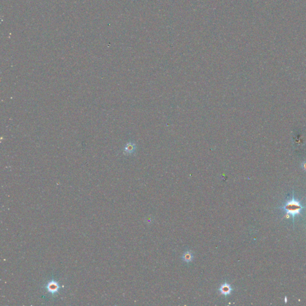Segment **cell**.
<instances>
[{
	"instance_id": "cell-1",
	"label": "cell",
	"mask_w": 306,
	"mask_h": 306,
	"mask_svg": "<svg viewBox=\"0 0 306 306\" xmlns=\"http://www.w3.org/2000/svg\"><path fill=\"white\" fill-rule=\"evenodd\" d=\"M304 207H304L301 204L299 201L295 199L294 196L293 194L292 199L291 200L287 202L283 206L280 207V208L283 209L286 212V215H290L291 216H292L293 220H294L295 216L300 215L301 210Z\"/></svg>"
},
{
	"instance_id": "cell-3",
	"label": "cell",
	"mask_w": 306,
	"mask_h": 306,
	"mask_svg": "<svg viewBox=\"0 0 306 306\" xmlns=\"http://www.w3.org/2000/svg\"><path fill=\"white\" fill-rule=\"evenodd\" d=\"M220 291L221 292V293L223 295H229L231 293L232 291V289L230 286V285L227 283H224L223 285H221V286L220 287Z\"/></svg>"
},
{
	"instance_id": "cell-2",
	"label": "cell",
	"mask_w": 306,
	"mask_h": 306,
	"mask_svg": "<svg viewBox=\"0 0 306 306\" xmlns=\"http://www.w3.org/2000/svg\"><path fill=\"white\" fill-rule=\"evenodd\" d=\"M45 288L46 291L52 296H56L59 294L62 287L56 280L52 279L46 283Z\"/></svg>"
},
{
	"instance_id": "cell-4",
	"label": "cell",
	"mask_w": 306,
	"mask_h": 306,
	"mask_svg": "<svg viewBox=\"0 0 306 306\" xmlns=\"http://www.w3.org/2000/svg\"><path fill=\"white\" fill-rule=\"evenodd\" d=\"M183 260L185 262H190L193 259V254L190 252H185L183 255Z\"/></svg>"
}]
</instances>
